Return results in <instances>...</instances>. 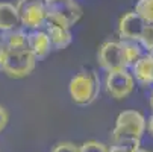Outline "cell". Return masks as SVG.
<instances>
[{
	"label": "cell",
	"mask_w": 153,
	"mask_h": 152,
	"mask_svg": "<svg viewBox=\"0 0 153 152\" xmlns=\"http://www.w3.org/2000/svg\"><path fill=\"white\" fill-rule=\"evenodd\" d=\"M147 122L144 116L135 110H127L118 114L115 120V128L112 131L114 143L124 140H140L146 131Z\"/></svg>",
	"instance_id": "6da1fadb"
},
{
	"label": "cell",
	"mask_w": 153,
	"mask_h": 152,
	"mask_svg": "<svg viewBox=\"0 0 153 152\" xmlns=\"http://www.w3.org/2000/svg\"><path fill=\"white\" fill-rule=\"evenodd\" d=\"M70 96L77 105L94 102L100 93V79L96 72H80L70 81Z\"/></svg>",
	"instance_id": "7a4b0ae2"
},
{
	"label": "cell",
	"mask_w": 153,
	"mask_h": 152,
	"mask_svg": "<svg viewBox=\"0 0 153 152\" xmlns=\"http://www.w3.org/2000/svg\"><path fill=\"white\" fill-rule=\"evenodd\" d=\"M82 17V8L74 0H47V21L71 28Z\"/></svg>",
	"instance_id": "3957f363"
},
{
	"label": "cell",
	"mask_w": 153,
	"mask_h": 152,
	"mask_svg": "<svg viewBox=\"0 0 153 152\" xmlns=\"http://www.w3.org/2000/svg\"><path fill=\"white\" fill-rule=\"evenodd\" d=\"M36 56L29 47L25 49H8L3 72L11 78H25L35 69Z\"/></svg>",
	"instance_id": "277c9868"
},
{
	"label": "cell",
	"mask_w": 153,
	"mask_h": 152,
	"mask_svg": "<svg viewBox=\"0 0 153 152\" xmlns=\"http://www.w3.org/2000/svg\"><path fill=\"white\" fill-rule=\"evenodd\" d=\"M15 6L25 28L35 31L47 23V0H18Z\"/></svg>",
	"instance_id": "5b68a950"
},
{
	"label": "cell",
	"mask_w": 153,
	"mask_h": 152,
	"mask_svg": "<svg viewBox=\"0 0 153 152\" xmlns=\"http://www.w3.org/2000/svg\"><path fill=\"white\" fill-rule=\"evenodd\" d=\"M99 62L106 72L121 70L127 67L123 43L120 41H106L99 50Z\"/></svg>",
	"instance_id": "8992f818"
},
{
	"label": "cell",
	"mask_w": 153,
	"mask_h": 152,
	"mask_svg": "<svg viewBox=\"0 0 153 152\" xmlns=\"http://www.w3.org/2000/svg\"><path fill=\"white\" fill-rule=\"evenodd\" d=\"M105 85H106L108 94H111L114 99H123L132 93L135 85V78L126 69L108 72Z\"/></svg>",
	"instance_id": "52a82bcc"
},
{
	"label": "cell",
	"mask_w": 153,
	"mask_h": 152,
	"mask_svg": "<svg viewBox=\"0 0 153 152\" xmlns=\"http://www.w3.org/2000/svg\"><path fill=\"white\" fill-rule=\"evenodd\" d=\"M147 26V23L144 21V18L138 14V12H127L121 17L120 23H118V32L120 37L124 41H140L141 35L144 32V28Z\"/></svg>",
	"instance_id": "ba28073f"
},
{
	"label": "cell",
	"mask_w": 153,
	"mask_h": 152,
	"mask_svg": "<svg viewBox=\"0 0 153 152\" xmlns=\"http://www.w3.org/2000/svg\"><path fill=\"white\" fill-rule=\"evenodd\" d=\"M132 75L135 81L143 85L149 87L153 84V58L152 55H143L134 66H132Z\"/></svg>",
	"instance_id": "9c48e42d"
},
{
	"label": "cell",
	"mask_w": 153,
	"mask_h": 152,
	"mask_svg": "<svg viewBox=\"0 0 153 152\" xmlns=\"http://www.w3.org/2000/svg\"><path fill=\"white\" fill-rule=\"evenodd\" d=\"M21 25L20 12L15 5L2 2L0 3V31L11 32Z\"/></svg>",
	"instance_id": "30bf717a"
},
{
	"label": "cell",
	"mask_w": 153,
	"mask_h": 152,
	"mask_svg": "<svg viewBox=\"0 0 153 152\" xmlns=\"http://www.w3.org/2000/svg\"><path fill=\"white\" fill-rule=\"evenodd\" d=\"M50 43H52V47L56 50L65 49L70 43H71V34L68 31V28L61 26L58 23H53V21H47V29H46Z\"/></svg>",
	"instance_id": "8fae6325"
},
{
	"label": "cell",
	"mask_w": 153,
	"mask_h": 152,
	"mask_svg": "<svg viewBox=\"0 0 153 152\" xmlns=\"http://www.w3.org/2000/svg\"><path fill=\"white\" fill-rule=\"evenodd\" d=\"M27 41L29 49L33 52L36 58H44L52 49V43L46 31H33L27 34Z\"/></svg>",
	"instance_id": "7c38bea8"
},
{
	"label": "cell",
	"mask_w": 153,
	"mask_h": 152,
	"mask_svg": "<svg viewBox=\"0 0 153 152\" xmlns=\"http://www.w3.org/2000/svg\"><path fill=\"white\" fill-rule=\"evenodd\" d=\"M5 44L8 49H25L29 47V41H27V34L20 31V29H14L11 32H8L6 38H5Z\"/></svg>",
	"instance_id": "4fadbf2b"
},
{
	"label": "cell",
	"mask_w": 153,
	"mask_h": 152,
	"mask_svg": "<svg viewBox=\"0 0 153 152\" xmlns=\"http://www.w3.org/2000/svg\"><path fill=\"white\" fill-rule=\"evenodd\" d=\"M123 47H124V55H126L127 66H134V64L143 56L141 49L135 41H123Z\"/></svg>",
	"instance_id": "5bb4252c"
},
{
	"label": "cell",
	"mask_w": 153,
	"mask_h": 152,
	"mask_svg": "<svg viewBox=\"0 0 153 152\" xmlns=\"http://www.w3.org/2000/svg\"><path fill=\"white\" fill-rule=\"evenodd\" d=\"M135 12H138L144 18L146 23L153 25V0H138Z\"/></svg>",
	"instance_id": "9a60e30c"
},
{
	"label": "cell",
	"mask_w": 153,
	"mask_h": 152,
	"mask_svg": "<svg viewBox=\"0 0 153 152\" xmlns=\"http://www.w3.org/2000/svg\"><path fill=\"white\" fill-rule=\"evenodd\" d=\"M140 149V140H124L120 143H114L109 152H137Z\"/></svg>",
	"instance_id": "2e32d148"
},
{
	"label": "cell",
	"mask_w": 153,
	"mask_h": 152,
	"mask_svg": "<svg viewBox=\"0 0 153 152\" xmlns=\"http://www.w3.org/2000/svg\"><path fill=\"white\" fill-rule=\"evenodd\" d=\"M80 152H109V149L106 148V145L96 142V140H90L85 142L80 146Z\"/></svg>",
	"instance_id": "e0dca14e"
},
{
	"label": "cell",
	"mask_w": 153,
	"mask_h": 152,
	"mask_svg": "<svg viewBox=\"0 0 153 152\" xmlns=\"http://www.w3.org/2000/svg\"><path fill=\"white\" fill-rule=\"evenodd\" d=\"M140 43L147 49V50H152L153 49V25H149L144 28V32L141 35V40Z\"/></svg>",
	"instance_id": "ac0fdd59"
},
{
	"label": "cell",
	"mask_w": 153,
	"mask_h": 152,
	"mask_svg": "<svg viewBox=\"0 0 153 152\" xmlns=\"http://www.w3.org/2000/svg\"><path fill=\"white\" fill-rule=\"evenodd\" d=\"M52 152H80V148L71 142H62V143H58L52 149Z\"/></svg>",
	"instance_id": "d6986e66"
},
{
	"label": "cell",
	"mask_w": 153,
	"mask_h": 152,
	"mask_svg": "<svg viewBox=\"0 0 153 152\" xmlns=\"http://www.w3.org/2000/svg\"><path fill=\"white\" fill-rule=\"evenodd\" d=\"M6 55H8V47H6V44H5L3 41H0V72H3Z\"/></svg>",
	"instance_id": "ffe728a7"
},
{
	"label": "cell",
	"mask_w": 153,
	"mask_h": 152,
	"mask_svg": "<svg viewBox=\"0 0 153 152\" xmlns=\"http://www.w3.org/2000/svg\"><path fill=\"white\" fill-rule=\"evenodd\" d=\"M8 120H9V116H8V113H6V110L0 105V133L3 131V129L6 128V125H8Z\"/></svg>",
	"instance_id": "44dd1931"
},
{
	"label": "cell",
	"mask_w": 153,
	"mask_h": 152,
	"mask_svg": "<svg viewBox=\"0 0 153 152\" xmlns=\"http://www.w3.org/2000/svg\"><path fill=\"white\" fill-rule=\"evenodd\" d=\"M147 128H149V133H150L152 137H153V116L149 119V122H147Z\"/></svg>",
	"instance_id": "7402d4cb"
},
{
	"label": "cell",
	"mask_w": 153,
	"mask_h": 152,
	"mask_svg": "<svg viewBox=\"0 0 153 152\" xmlns=\"http://www.w3.org/2000/svg\"><path fill=\"white\" fill-rule=\"evenodd\" d=\"M150 106H152V110H153V93H152V96H150Z\"/></svg>",
	"instance_id": "603a6c76"
},
{
	"label": "cell",
	"mask_w": 153,
	"mask_h": 152,
	"mask_svg": "<svg viewBox=\"0 0 153 152\" xmlns=\"http://www.w3.org/2000/svg\"><path fill=\"white\" fill-rule=\"evenodd\" d=\"M137 152H147V151H144V149H138Z\"/></svg>",
	"instance_id": "cb8c5ba5"
},
{
	"label": "cell",
	"mask_w": 153,
	"mask_h": 152,
	"mask_svg": "<svg viewBox=\"0 0 153 152\" xmlns=\"http://www.w3.org/2000/svg\"><path fill=\"white\" fill-rule=\"evenodd\" d=\"M150 55H152V58H153V49H152V50H150Z\"/></svg>",
	"instance_id": "d4e9b609"
}]
</instances>
